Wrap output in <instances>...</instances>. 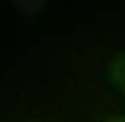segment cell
<instances>
[{"mask_svg": "<svg viewBox=\"0 0 125 122\" xmlns=\"http://www.w3.org/2000/svg\"><path fill=\"white\" fill-rule=\"evenodd\" d=\"M107 122H125V117H123V115H120V117H113V119H109Z\"/></svg>", "mask_w": 125, "mask_h": 122, "instance_id": "2", "label": "cell"}, {"mask_svg": "<svg viewBox=\"0 0 125 122\" xmlns=\"http://www.w3.org/2000/svg\"><path fill=\"white\" fill-rule=\"evenodd\" d=\"M109 72L111 81L116 84V88L125 92V52H120L115 56V59L109 65Z\"/></svg>", "mask_w": 125, "mask_h": 122, "instance_id": "1", "label": "cell"}]
</instances>
